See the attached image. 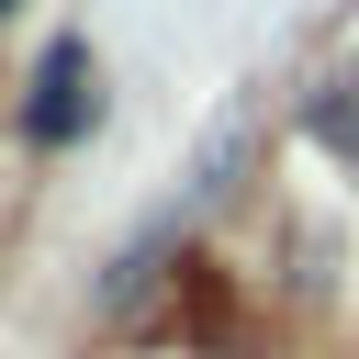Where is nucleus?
<instances>
[{
  "label": "nucleus",
  "instance_id": "20e7f679",
  "mask_svg": "<svg viewBox=\"0 0 359 359\" xmlns=\"http://www.w3.org/2000/svg\"><path fill=\"white\" fill-rule=\"evenodd\" d=\"M11 11H22V0H0V22H11Z\"/></svg>",
  "mask_w": 359,
  "mask_h": 359
},
{
  "label": "nucleus",
  "instance_id": "7ed1b4c3",
  "mask_svg": "<svg viewBox=\"0 0 359 359\" xmlns=\"http://www.w3.org/2000/svg\"><path fill=\"white\" fill-rule=\"evenodd\" d=\"M314 146H325V157H359V34L337 45V67H325V90H314Z\"/></svg>",
  "mask_w": 359,
  "mask_h": 359
},
{
  "label": "nucleus",
  "instance_id": "f257e3e1",
  "mask_svg": "<svg viewBox=\"0 0 359 359\" xmlns=\"http://www.w3.org/2000/svg\"><path fill=\"white\" fill-rule=\"evenodd\" d=\"M90 123H101V56L79 34H56L22 79V146H79Z\"/></svg>",
  "mask_w": 359,
  "mask_h": 359
},
{
  "label": "nucleus",
  "instance_id": "f03ea898",
  "mask_svg": "<svg viewBox=\"0 0 359 359\" xmlns=\"http://www.w3.org/2000/svg\"><path fill=\"white\" fill-rule=\"evenodd\" d=\"M247 146H258V112L236 101L213 135H202V157H191V191H180V213H213L224 191H236V168H247Z\"/></svg>",
  "mask_w": 359,
  "mask_h": 359
}]
</instances>
